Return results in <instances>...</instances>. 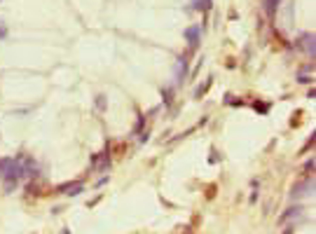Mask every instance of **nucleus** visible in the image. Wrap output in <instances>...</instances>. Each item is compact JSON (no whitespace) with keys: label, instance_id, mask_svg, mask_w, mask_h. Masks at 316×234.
<instances>
[{"label":"nucleus","instance_id":"1","mask_svg":"<svg viewBox=\"0 0 316 234\" xmlns=\"http://www.w3.org/2000/svg\"><path fill=\"white\" fill-rule=\"evenodd\" d=\"M304 190H314V178L311 180L307 178V180H302V183H298L295 187L290 190V194H293V197H302V194H307Z\"/></svg>","mask_w":316,"mask_h":234},{"label":"nucleus","instance_id":"2","mask_svg":"<svg viewBox=\"0 0 316 234\" xmlns=\"http://www.w3.org/2000/svg\"><path fill=\"white\" fill-rule=\"evenodd\" d=\"M185 35H187V40H190V45H192V47H197L199 37H202V28H199V26H194V28H190V31H187Z\"/></svg>","mask_w":316,"mask_h":234},{"label":"nucleus","instance_id":"3","mask_svg":"<svg viewBox=\"0 0 316 234\" xmlns=\"http://www.w3.org/2000/svg\"><path fill=\"white\" fill-rule=\"evenodd\" d=\"M80 190H82V183H75V185H63L61 192H66V194H80Z\"/></svg>","mask_w":316,"mask_h":234},{"label":"nucleus","instance_id":"4","mask_svg":"<svg viewBox=\"0 0 316 234\" xmlns=\"http://www.w3.org/2000/svg\"><path fill=\"white\" fill-rule=\"evenodd\" d=\"M302 42H304V49L314 56V35H302Z\"/></svg>","mask_w":316,"mask_h":234},{"label":"nucleus","instance_id":"5","mask_svg":"<svg viewBox=\"0 0 316 234\" xmlns=\"http://www.w3.org/2000/svg\"><path fill=\"white\" fill-rule=\"evenodd\" d=\"M276 7H279V0H267V14H269V19H274Z\"/></svg>","mask_w":316,"mask_h":234},{"label":"nucleus","instance_id":"6","mask_svg":"<svg viewBox=\"0 0 316 234\" xmlns=\"http://www.w3.org/2000/svg\"><path fill=\"white\" fill-rule=\"evenodd\" d=\"M300 211H302L300 206H293V208H288V213H283V216H281V223H283V220H288V218H293V216H300Z\"/></svg>","mask_w":316,"mask_h":234},{"label":"nucleus","instance_id":"7","mask_svg":"<svg viewBox=\"0 0 316 234\" xmlns=\"http://www.w3.org/2000/svg\"><path fill=\"white\" fill-rule=\"evenodd\" d=\"M194 7H197V9H209L211 7V0H197Z\"/></svg>","mask_w":316,"mask_h":234},{"label":"nucleus","instance_id":"8","mask_svg":"<svg viewBox=\"0 0 316 234\" xmlns=\"http://www.w3.org/2000/svg\"><path fill=\"white\" fill-rule=\"evenodd\" d=\"M314 173V157H311V159H307V162H304V173Z\"/></svg>","mask_w":316,"mask_h":234},{"label":"nucleus","instance_id":"9","mask_svg":"<svg viewBox=\"0 0 316 234\" xmlns=\"http://www.w3.org/2000/svg\"><path fill=\"white\" fill-rule=\"evenodd\" d=\"M298 82H302V84H309V82H314V77H309V75H300Z\"/></svg>","mask_w":316,"mask_h":234}]
</instances>
